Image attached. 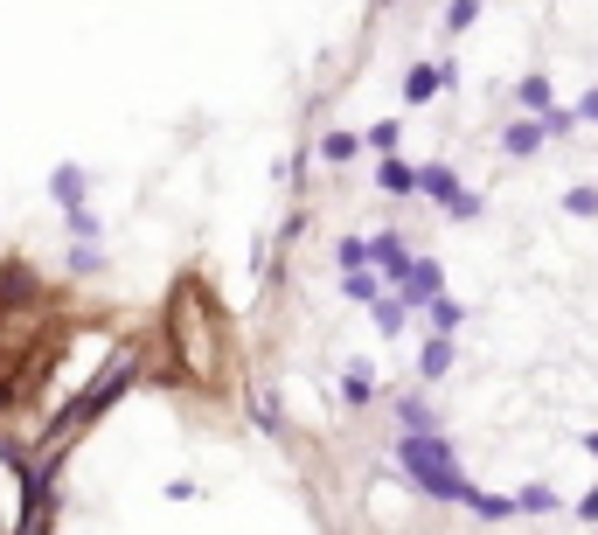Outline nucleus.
I'll list each match as a JSON object with an SVG mask.
<instances>
[{"mask_svg": "<svg viewBox=\"0 0 598 535\" xmlns=\"http://www.w3.org/2000/svg\"><path fill=\"white\" fill-rule=\"evenodd\" d=\"M293 355L320 535H598V77L508 84L501 119L425 105L327 146Z\"/></svg>", "mask_w": 598, "mask_h": 535, "instance_id": "1", "label": "nucleus"}]
</instances>
